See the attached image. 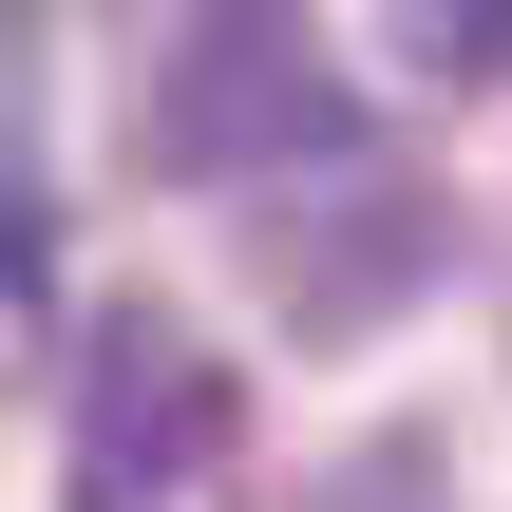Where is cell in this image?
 <instances>
[{"label":"cell","instance_id":"cell-1","mask_svg":"<svg viewBox=\"0 0 512 512\" xmlns=\"http://www.w3.org/2000/svg\"><path fill=\"white\" fill-rule=\"evenodd\" d=\"M304 133H323V76H304L285 19H209L171 57V95H152V152L171 171H285Z\"/></svg>","mask_w":512,"mask_h":512},{"label":"cell","instance_id":"cell-4","mask_svg":"<svg viewBox=\"0 0 512 512\" xmlns=\"http://www.w3.org/2000/svg\"><path fill=\"white\" fill-rule=\"evenodd\" d=\"M418 57H437V76H494L512 57V0H418Z\"/></svg>","mask_w":512,"mask_h":512},{"label":"cell","instance_id":"cell-2","mask_svg":"<svg viewBox=\"0 0 512 512\" xmlns=\"http://www.w3.org/2000/svg\"><path fill=\"white\" fill-rule=\"evenodd\" d=\"M247 266L304 304V342H361V323L437 266V209H418V190H380V171H342V209H266V228H247Z\"/></svg>","mask_w":512,"mask_h":512},{"label":"cell","instance_id":"cell-3","mask_svg":"<svg viewBox=\"0 0 512 512\" xmlns=\"http://www.w3.org/2000/svg\"><path fill=\"white\" fill-rule=\"evenodd\" d=\"M209 418H228V399H209V380H190V361H171L152 323H133V342L95 361V418H76V512H133V494H171L152 456H171V437H209Z\"/></svg>","mask_w":512,"mask_h":512}]
</instances>
